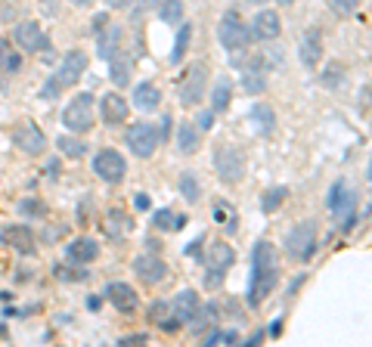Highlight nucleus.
<instances>
[{
	"label": "nucleus",
	"instance_id": "47",
	"mask_svg": "<svg viewBox=\"0 0 372 347\" xmlns=\"http://www.w3.org/2000/svg\"><path fill=\"white\" fill-rule=\"evenodd\" d=\"M158 3H162V0H140V6L134 10V19H137V16H143L146 10H158Z\"/></svg>",
	"mask_w": 372,
	"mask_h": 347
},
{
	"label": "nucleus",
	"instance_id": "24",
	"mask_svg": "<svg viewBox=\"0 0 372 347\" xmlns=\"http://www.w3.org/2000/svg\"><path fill=\"white\" fill-rule=\"evenodd\" d=\"M134 105L140 112H155L158 105H162V90H158V84L140 81L134 87Z\"/></svg>",
	"mask_w": 372,
	"mask_h": 347
},
{
	"label": "nucleus",
	"instance_id": "34",
	"mask_svg": "<svg viewBox=\"0 0 372 347\" xmlns=\"http://www.w3.org/2000/svg\"><path fill=\"white\" fill-rule=\"evenodd\" d=\"M158 19H162L164 25H180L183 22V0H162V3H158Z\"/></svg>",
	"mask_w": 372,
	"mask_h": 347
},
{
	"label": "nucleus",
	"instance_id": "18",
	"mask_svg": "<svg viewBox=\"0 0 372 347\" xmlns=\"http://www.w3.org/2000/svg\"><path fill=\"white\" fill-rule=\"evenodd\" d=\"M99 115H103V121L109 124V128H118V124L128 121L130 105H128V99H124L121 93L109 90V93L103 96V103H99Z\"/></svg>",
	"mask_w": 372,
	"mask_h": 347
},
{
	"label": "nucleus",
	"instance_id": "6",
	"mask_svg": "<svg viewBox=\"0 0 372 347\" xmlns=\"http://www.w3.org/2000/svg\"><path fill=\"white\" fill-rule=\"evenodd\" d=\"M217 41L227 53H236V50H248L251 44V35H248V22H242L236 10H227L217 22Z\"/></svg>",
	"mask_w": 372,
	"mask_h": 347
},
{
	"label": "nucleus",
	"instance_id": "52",
	"mask_svg": "<svg viewBox=\"0 0 372 347\" xmlns=\"http://www.w3.org/2000/svg\"><path fill=\"white\" fill-rule=\"evenodd\" d=\"M103 25H109V12H99V16L93 19V31H99Z\"/></svg>",
	"mask_w": 372,
	"mask_h": 347
},
{
	"label": "nucleus",
	"instance_id": "59",
	"mask_svg": "<svg viewBox=\"0 0 372 347\" xmlns=\"http://www.w3.org/2000/svg\"><path fill=\"white\" fill-rule=\"evenodd\" d=\"M248 3H255V6H264V3H270V0H248Z\"/></svg>",
	"mask_w": 372,
	"mask_h": 347
},
{
	"label": "nucleus",
	"instance_id": "13",
	"mask_svg": "<svg viewBox=\"0 0 372 347\" xmlns=\"http://www.w3.org/2000/svg\"><path fill=\"white\" fill-rule=\"evenodd\" d=\"M0 242H3L6 248L19 251V255H25V257L37 251V236H35V230H31V226H25V223L3 226V230H0Z\"/></svg>",
	"mask_w": 372,
	"mask_h": 347
},
{
	"label": "nucleus",
	"instance_id": "33",
	"mask_svg": "<svg viewBox=\"0 0 372 347\" xmlns=\"http://www.w3.org/2000/svg\"><path fill=\"white\" fill-rule=\"evenodd\" d=\"M285 198H289V189H285V186H270V189L261 196V211L264 214H276V211L285 205Z\"/></svg>",
	"mask_w": 372,
	"mask_h": 347
},
{
	"label": "nucleus",
	"instance_id": "29",
	"mask_svg": "<svg viewBox=\"0 0 372 347\" xmlns=\"http://www.w3.org/2000/svg\"><path fill=\"white\" fill-rule=\"evenodd\" d=\"M105 230H109V236H112V239H121V236H128V232L134 230V220H130L128 211L112 208V211H109V223H105Z\"/></svg>",
	"mask_w": 372,
	"mask_h": 347
},
{
	"label": "nucleus",
	"instance_id": "17",
	"mask_svg": "<svg viewBox=\"0 0 372 347\" xmlns=\"http://www.w3.org/2000/svg\"><path fill=\"white\" fill-rule=\"evenodd\" d=\"M298 59H301L304 69L314 71L323 59V31L320 28H307L298 41Z\"/></svg>",
	"mask_w": 372,
	"mask_h": 347
},
{
	"label": "nucleus",
	"instance_id": "7",
	"mask_svg": "<svg viewBox=\"0 0 372 347\" xmlns=\"http://www.w3.org/2000/svg\"><path fill=\"white\" fill-rule=\"evenodd\" d=\"M62 128L69 133H78V137L90 133V128H93V96L90 93H75V96H71V103L62 109Z\"/></svg>",
	"mask_w": 372,
	"mask_h": 347
},
{
	"label": "nucleus",
	"instance_id": "49",
	"mask_svg": "<svg viewBox=\"0 0 372 347\" xmlns=\"http://www.w3.org/2000/svg\"><path fill=\"white\" fill-rule=\"evenodd\" d=\"M202 245H205V239H202V236H198V239H196V242H192V245H189V248H186V255H189V257H198V255H202Z\"/></svg>",
	"mask_w": 372,
	"mask_h": 347
},
{
	"label": "nucleus",
	"instance_id": "10",
	"mask_svg": "<svg viewBox=\"0 0 372 347\" xmlns=\"http://www.w3.org/2000/svg\"><path fill=\"white\" fill-rule=\"evenodd\" d=\"M93 174H96L103 183L118 186L124 180V174H128V162H124V155L118 149H99L96 155H93Z\"/></svg>",
	"mask_w": 372,
	"mask_h": 347
},
{
	"label": "nucleus",
	"instance_id": "36",
	"mask_svg": "<svg viewBox=\"0 0 372 347\" xmlns=\"http://www.w3.org/2000/svg\"><path fill=\"white\" fill-rule=\"evenodd\" d=\"M214 223H221L227 232H236L239 230V214L230 202H217L214 205Z\"/></svg>",
	"mask_w": 372,
	"mask_h": 347
},
{
	"label": "nucleus",
	"instance_id": "14",
	"mask_svg": "<svg viewBox=\"0 0 372 347\" xmlns=\"http://www.w3.org/2000/svg\"><path fill=\"white\" fill-rule=\"evenodd\" d=\"M248 35L251 41H276L282 35V19H279L276 10H257L248 22Z\"/></svg>",
	"mask_w": 372,
	"mask_h": 347
},
{
	"label": "nucleus",
	"instance_id": "37",
	"mask_svg": "<svg viewBox=\"0 0 372 347\" xmlns=\"http://www.w3.org/2000/svg\"><path fill=\"white\" fill-rule=\"evenodd\" d=\"M180 192H183L186 202H198V196H202V186H198V180L192 171H186L180 177Z\"/></svg>",
	"mask_w": 372,
	"mask_h": 347
},
{
	"label": "nucleus",
	"instance_id": "35",
	"mask_svg": "<svg viewBox=\"0 0 372 347\" xmlns=\"http://www.w3.org/2000/svg\"><path fill=\"white\" fill-rule=\"evenodd\" d=\"M189 41H192V22H180L177 37H174V50H171V62H183L186 50H189Z\"/></svg>",
	"mask_w": 372,
	"mask_h": 347
},
{
	"label": "nucleus",
	"instance_id": "2",
	"mask_svg": "<svg viewBox=\"0 0 372 347\" xmlns=\"http://www.w3.org/2000/svg\"><path fill=\"white\" fill-rule=\"evenodd\" d=\"M357 192L350 189L344 180H335V183L329 186V198H326V205H329L332 217H335V226L341 232H350L357 226Z\"/></svg>",
	"mask_w": 372,
	"mask_h": 347
},
{
	"label": "nucleus",
	"instance_id": "38",
	"mask_svg": "<svg viewBox=\"0 0 372 347\" xmlns=\"http://www.w3.org/2000/svg\"><path fill=\"white\" fill-rule=\"evenodd\" d=\"M19 214L22 217H44L46 214V205L41 202V198L37 196H28V198H22V202H19Z\"/></svg>",
	"mask_w": 372,
	"mask_h": 347
},
{
	"label": "nucleus",
	"instance_id": "45",
	"mask_svg": "<svg viewBox=\"0 0 372 347\" xmlns=\"http://www.w3.org/2000/svg\"><path fill=\"white\" fill-rule=\"evenodd\" d=\"M146 341H149V335H146V332H137V335H124L118 344H121V347H130V344H146Z\"/></svg>",
	"mask_w": 372,
	"mask_h": 347
},
{
	"label": "nucleus",
	"instance_id": "42",
	"mask_svg": "<svg viewBox=\"0 0 372 347\" xmlns=\"http://www.w3.org/2000/svg\"><path fill=\"white\" fill-rule=\"evenodd\" d=\"M214 124H217V112H214V109H202V112L196 115V128H198V130H211Z\"/></svg>",
	"mask_w": 372,
	"mask_h": 347
},
{
	"label": "nucleus",
	"instance_id": "11",
	"mask_svg": "<svg viewBox=\"0 0 372 347\" xmlns=\"http://www.w3.org/2000/svg\"><path fill=\"white\" fill-rule=\"evenodd\" d=\"M12 41L22 53H50V37L44 35L41 22H35V19H22V22L12 28Z\"/></svg>",
	"mask_w": 372,
	"mask_h": 347
},
{
	"label": "nucleus",
	"instance_id": "51",
	"mask_svg": "<svg viewBox=\"0 0 372 347\" xmlns=\"http://www.w3.org/2000/svg\"><path fill=\"white\" fill-rule=\"evenodd\" d=\"M130 3H134V0H105V6H109V10H128Z\"/></svg>",
	"mask_w": 372,
	"mask_h": 347
},
{
	"label": "nucleus",
	"instance_id": "8",
	"mask_svg": "<svg viewBox=\"0 0 372 347\" xmlns=\"http://www.w3.org/2000/svg\"><path fill=\"white\" fill-rule=\"evenodd\" d=\"M124 146H128L137 158H152V155H155V149L162 146V137H158L155 124L134 121L128 130H124Z\"/></svg>",
	"mask_w": 372,
	"mask_h": 347
},
{
	"label": "nucleus",
	"instance_id": "31",
	"mask_svg": "<svg viewBox=\"0 0 372 347\" xmlns=\"http://www.w3.org/2000/svg\"><path fill=\"white\" fill-rule=\"evenodd\" d=\"M344 81H348V69H344L341 62H329L320 75V84L326 87V90H341Z\"/></svg>",
	"mask_w": 372,
	"mask_h": 347
},
{
	"label": "nucleus",
	"instance_id": "19",
	"mask_svg": "<svg viewBox=\"0 0 372 347\" xmlns=\"http://www.w3.org/2000/svg\"><path fill=\"white\" fill-rule=\"evenodd\" d=\"M205 264L211 270H230L236 264V248L227 242V239H214L211 245H205Z\"/></svg>",
	"mask_w": 372,
	"mask_h": 347
},
{
	"label": "nucleus",
	"instance_id": "53",
	"mask_svg": "<svg viewBox=\"0 0 372 347\" xmlns=\"http://www.w3.org/2000/svg\"><path fill=\"white\" fill-rule=\"evenodd\" d=\"M10 50H12L10 41H6V37H0V65H3V59L10 56Z\"/></svg>",
	"mask_w": 372,
	"mask_h": 347
},
{
	"label": "nucleus",
	"instance_id": "12",
	"mask_svg": "<svg viewBox=\"0 0 372 347\" xmlns=\"http://www.w3.org/2000/svg\"><path fill=\"white\" fill-rule=\"evenodd\" d=\"M87 65H90L87 53H84V50H78V46H75V50H69V53H65V56H62V62H59V69L53 71L50 78H53V81H56V84L65 90V87H75L78 81H81V78H84V71H87Z\"/></svg>",
	"mask_w": 372,
	"mask_h": 347
},
{
	"label": "nucleus",
	"instance_id": "27",
	"mask_svg": "<svg viewBox=\"0 0 372 347\" xmlns=\"http://www.w3.org/2000/svg\"><path fill=\"white\" fill-rule=\"evenodd\" d=\"M214 319H217V307H214V304H198L196 313L189 316V323H186L183 329L189 332V335H202V332L208 329Z\"/></svg>",
	"mask_w": 372,
	"mask_h": 347
},
{
	"label": "nucleus",
	"instance_id": "28",
	"mask_svg": "<svg viewBox=\"0 0 372 347\" xmlns=\"http://www.w3.org/2000/svg\"><path fill=\"white\" fill-rule=\"evenodd\" d=\"M152 226L162 232H177L186 226V214H174L171 208H158V211H152Z\"/></svg>",
	"mask_w": 372,
	"mask_h": 347
},
{
	"label": "nucleus",
	"instance_id": "32",
	"mask_svg": "<svg viewBox=\"0 0 372 347\" xmlns=\"http://www.w3.org/2000/svg\"><path fill=\"white\" fill-rule=\"evenodd\" d=\"M230 103H232V84H230V78H221V81L214 84V90H211V109L221 115V112L230 109Z\"/></svg>",
	"mask_w": 372,
	"mask_h": 347
},
{
	"label": "nucleus",
	"instance_id": "3",
	"mask_svg": "<svg viewBox=\"0 0 372 347\" xmlns=\"http://www.w3.org/2000/svg\"><path fill=\"white\" fill-rule=\"evenodd\" d=\"M177 96H180L183 109H196V105H202V99L208 96V62L196 59V62L186 65Z\"/></svg>",
	"mask_w": 372,
	"mask_h": 347
},
{
	"label": "nucleus",
	"instance_id": "5",
	"mask_svg": "<svg viewBox=\"0 0 372 347\" xmlns=\"http://www.w3.org/2000/svg\"><path fill=\"white\" fill-rule=\"evenodd\" d=\"M214 171L223 186H239L245 180V155L242 149L230 143H221L214 149Z\"/></svg>",
	"mask_w": 372,
	"mask_h": 347
},
{
	"label": "nucleus",
	"instance_id": "43",
	"mask_svg": "<svg viewBox=\"0 0 372 347\" xmlns=\"http://www.w3.org/2000/svg\"><path fill=\"white\" fill-rule=\"evenodd\" d=\"M19 69H22V53L10 50V56L3 59V65H0V71H6V75H16Z\"/></svg>",
	"mask_w": 372,
	"mask_h": 347
},
{
	"label": "nucleus",
	"instance_id": "48",
	"mask_svg": "<svg viewBox=\"0 0 372 347\" xmlns=\"http://www.w3.org/2000/svg\"><path fill=\"white\" fill-rule=\"evenodd\" d=\"M134 208L137 211H149V196H146V192H137L134 196Z\"/></svg>",
	"mask_w": 372,
	"mask_h": 347
},
{
	"label": "nucleus",
	"instance_id": "44",
	"mask_svg": "<svg viewBox=\"0 0 372 347\" xmlns=\"http://www.w3.org/2000/svg\"><path fill=\"white\" fill-rule=\"evenodd\" d=\"M223 276H227V270H211L208 266V273H205V289H221Z\"/></svg>",
	"mask_w": 372,
	"mask_h": 347
},
{
	"label": "nucleus",
	"instance_id": "39",
	"mask_svg": "<svg viewBox=\"0 0 372 347\" xmlns=\"http://www.w3.org/2000/svg\"><path fill=\"white\" fill-rule=\"evenodd\" d=\"M168 316H171V304L168 301H152L149 310H146V319H149L152 325H162Z\"/></svg>",
	"mask_w": 372,
	"mask_h": 347
},
{
	"label": "nucleus",
	"instance_id": "50",
	"mask_svg": "<svg viewBox=\"0 0 372 347\" xmlns=\"http://www.w3.org/2000/svg\"><path fill=\"white\" fill-rule=\"evenodd\" d=\"M168 133H171V115H162V128H158V137H162V143L168 139Z\"/></svg>",
	"mask_w": 372,
	"mask_h": 347
},
{
	"label": "nucleus",
	"instance_id": "46",
	"mask_svg": "<svg viewBox=\"0 0 372 347\" xmlns=\"http://www.w3.org/2000/svg\"><path fill=\"white\" fill-rule=\"evenodd\" d=\"M264 341H267V332H264V329H257L255 335H248V338H245L242 347H257V344H264Z\"/></svg>",
	"mask_w": 372,
	"mask_h": 347
},
{
	"label": "nucleus",
	"instance_id": "1",
	"mask_svg": "<svg viewBox=\"0 0 372 347\" xmlns=\"http://www.w3.org/2000/svg\"><path fill=\"white\" fill-rule=\"evenodd\" d=\"M279 285V251L273 242L261 239L251 248V276H248V291H245V304L255 310L273 295Z\"/></svg>",
	"mask_w": 372,
	"mask_h": 347
},
{
	"label": "nucleus",
	"instance_id": "40",
	"mask_svg": "<svg viewBox=\"0 0 372 347\" xmlns=\"http://www.w3.org/2000/svg\"><path fill=\"white\" fill-rule=\"evenodd\" d=\"M205 344H239V332L236 329H214V332H208Z\"/></svg>",
	"mask_w": 372,
	"mask_h": 347
},
{
	"label": "nucleus",
	"instance_id": "58",
	"mask_svg": "<svg viewBox=\"0 0 372 347\" xmlns=\"http://www.w3.org/2000/svg\"><path fill=\"white\" fill-rule=\"evenodd\" d=\"M279 3H282V6H295L298 0H279Z\"/></svg>",
	"mask_w": 372,
	"mask_h": 347
},
{
	"label": "nucleus",
	"instance_id": "15",
	"mask_svg": "<svg viewBox=\"0 0 372 347\" xmlns=\"http://www.w3.org/2000/svg\"><path fill=\"white\" fill-rule=\"evenodd\" d=\"M130 266H134L140 282H146V285H162L164 279H168V264H164L155 251H149V255H137Z\"/></svg>",
	"mask_w": 372,
	"mask_h": 347
},
{
	"label": "nucleus",
	"instance_id": "16",
	"mask_svg": "<svg viewBox=\"0 0 372 347\" xmlns=\"http://www.w3.org/2000/svg\"><path fill=\"white\" fill-rule=\"evenodd\" d=\"M103 298L115 307L118 313H137V307H140L137 289L134 285H128V282H109L103 289Z\"/></svg>",
	"mask_w": 372,
	"mask_h": 347
},
{
	"label": "nucleus",
	"instance_id": "23",
	"mask_svg": "<svg viewBox=\"0 0 372 347\" xmlns=\"http://www.w3.org/2000/svg\"><path fill=\"white\" fill-rule=\"evenodd\" d=\"M177 149L183 155H196L202 149V130L196 128V121H180L177 124Z\"/></svg>",
	"mask_w": 372,
	"mask_h": 347
},
{
	"label": "nucleus",
	"instance_id": "22",
	"mask_svg": "<svg viewBox=\"0 0 372 347\" xmlns=\"http://www.w3.org/2000/svg\"><path fill=\"white\" fill-rule=\"evenodd\" d=\"M198 304H202V301H198V291L196 289H183V291H177V295H174V301H171V316L180 323V329L189 323V316L196 313Z\"/></svg>",
	"mask_w": 372,
	"mask_h": 347
},
{
	"label": "nucleus",
	"instance_id": "56",
	"mask_svg": "<svg viewBox=\"0 0 372 347\" xmlns=\"http://www.w3.org/2000/svg\"><path fill=\"white\" fill-rule=\"evenodd\" d=\"M279 332H282V323H279V319H276V323H273V325H270V329H267V335H273V338H276Z\"/></svg>",
	"mask_w": 372,
	"mask_h": 347
},
{
	"label": "nucleus",
	"instance_id": "55",
	"mask_svg": "<svg viewBox=\"0 0 372 347\" xmlns=\"http://www.w3.org/2000/svg\"><path fill=\"white\" fill-rule=\"evenodd\" d=\"M304 279H307V276H298V279H295V282H291V285H289V295H295V291H298V289H301V285H304Z\"/></svg>",
	"mask_w": 372,
	"mask_h": 347
},
{
	"label": "nucleus",
	"instance_id": "54",
	"mask_svg": "<svg viewBox=\"0 0 372 347\" xmlns=\"http://www.w3.org/2000/svg\"><path fill=\"white\" fill-rule=\"evenodd\" d=\"M41 6L46 16H56V0H41Z\"/></svg>",
	"mask_w": 372,
	"mask_h": 347
},
{
	"label": "nucleus",
	"instance_id": "9",
	"mask_svg": "<svg viewBox=\"0 0 372 347\" xmlns=\"http://www.w3.org/2000/svg\"><path fill=\"white\" fill-rule=\"evenodd\" d=\"M10 139H12V146H16L22 155H31V158H37V155H44L46 152V133L37 128L31 118H22V121L12 128L10 133Z\"/></svg>",
	"mask_w": 372,
	"mask_h": 347
},
{
	"label": "nucleus",
	"instance_id": "4",
	"mask_svg": "<svg viewBox=\"0 0 372 347\" xmlns=\"http://www.w3.org/2000/svg\"><path fill=\"white\" fill-rule=\"evenodd\" d=\"M316 245H320V239H316V220H301L285 236V255L298 260V264H310L316 255Z\"/></svg>",
	"mask_w": 372,
	"mask_h": 347
},
{
	"label": "nucleus",
	"instance_id": "30",
	"mask_svg": "<svg viewBox=\"0 0 372 347\" xmlns=\"http://www.w3.org/2000/svg\"><path fill=\"white\" fill-rule=\"evenodd\" d=\"M56 146H59V152H62L65 158H84L87 155V139H81L78 133H69V137H59L56 139Z\"/></svg>",
	"mask_w": 372,
	"mask_h": 347
},
{
	"label": "nucleus",
	"instance_id": "20",
	"mask_svg": "<svg viewBox=\"0 0 372 347\" xmlns=\"http://www.w3.org/2000/svg\"><path fill=\"white\" fill-rule=\"evenodd\" d=\"M65 257H69L71 264L87 266V264H93V260L99 257V245L93 242L90 236H78V239H71V242L65 245Z\"/></svg>",
	"mask_w": 372,
	"mask_h": 347
},
{
	"label": "nucleus",
	"instance_id": "41",
	"mask_svg": "<svg viewBox=\"0 0 372 347\" xmlns=\"http://www.w3.org/2000/svg\"><path fill=\"white\" fill-rule=\"evenodd\" d=\"M363 0H329V10L335 12V16H354L357 10H360Z\"/></svg>",
	"mask_w": 372,
	"mask_h": 347
},
{
	"label": "nucleus",
	"instance_id": "57",
	"mask_svg": "<svg viewBox=\"0 0 372 347\" xmlns=\"http://www.w3.org/2000/svg\"><path fill=\"white\" fill-rule=\"evenodd\" d=\"M71 6H90V3H96V0H69Z\"/></svg>",
	"mask_w": 372,
	"mask_h": 347
},
{
	"label": "nucleus",
	"instance_id": "21",
	"mask_svg": "<svg viewBox=\"0 0 372 347\" xmlns=\"http://www.w3.org/2000/svg\"><path fill=\"white\" fill-rule=\"evenodd\" d=\"M121 41H124V31L118 28V25H103V28L96 31V46H99V56L105 59V62H109L112 56H115V53H121Z\"/></svg>",
	"mask_w": 372,
	"mask_h": 347
},
{
	"label": "nucleus",
	"instance_id": "26",
	"mask_svg": "<svg viewBox=\"0 0 372 347\" xmlns=\"http://www.w3.org/2000/svg\"><path fill=\"white\" fill-rule=\"evenodd\" d=\"M130 71H134V59L130 56H121V53H115V56L109 59V81L112 87H128L130 84Z\"/></svg>",
	"mask_w": 372,
	"mask_h": 347
},
{
	"label": "nucleus",
	"instance_id": "25",
	"mask_svg": "<svg viewBox=\"0 0 372 347\" xmlns=\"http://www.w3.org/2000/svg\"><path fill=\"white\" fill-rule=\"evenodd\" d=\"M248 118H251V124H255V130L261 133V137H270V133L276 130V112H273V105L255 103V105H251V112H248Z\"/></svg>",
	"mask_w": 372,
	"mask_h": 347
}]
</instances>
